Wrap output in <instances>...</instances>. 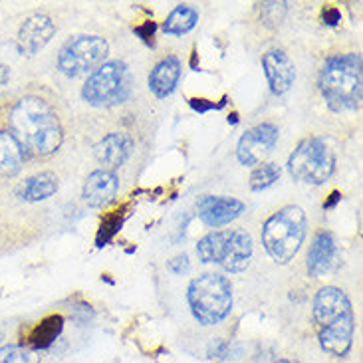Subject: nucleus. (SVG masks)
<instances>
[{"instance_id":"1","label":"nucleus","mask_w":363,"mask_h":363,"mask_svg":"<svg viewBox=\"0 0 363 363\" xmlns=\"http://www.w3.org/2000/svg\"><path fill=\"white\" fill-rule=\"evenodd\" d=\"M10 133L20 143L22 151L36 157H48L62 145L64 131L58 113L46 99L26 96L16 101L10 111Z\"/></svg>"},{"instance_id":"2","label":"nucleus","mask_w":363,"mask_h":363,"mask_svg":"<svg viewBox=\"0 0 363 363\" xmlns=\"http://www.w3.org/2000/svg\"><path fill=\"white\" fill-rule=\"evenodd\" d=\"M318 340L325 354L344 357L354 340V310L350 298L335 286H324L314 298Z\"/></svg>"},{"instance_id":"3","label":"nucleus","mask_w":363,"mask_h":363,"mask_svg":"<svg viewBox=\"0 0 363 363\" xmlns=\"http://www.w3.org/2000/svg\"><path fill=\"white\" fill-rule=\"evenodd\" d=\"M320 89L330 108L355 109L362 106L363 62L359 54H342L325 62L320 74Z\"/></svg>"},{"instance_id":"4","label":"nucleus","mask_w":363,"mask_h":363,"mask_svg":"<svg viewBox=\"0 0 363 363\" xmlns=\"http://www.w3.org/2000/svg\"><path fill=\"white\" fill-rule=\"evenodd\" d=\"M306 238V213L300 206H284L264 223L262 245L276 264L294 260Z\"/></svg>"},{"instance_id":"5","label":"nucleus","mask_w":363,"mask_h":363,"mask_svg":"<svg viewBox=\"0 0 363 363\" xmlns=\"http://www.w3.org/2000/svg\"><path fill=\"white\" fill-rule=\"evenodd\" d=\"M186 300L199 324H220L233 310V286L225 276L206 272L189 284Z\"/></svg>"},{"instance_id":"6","label":"nucleus","mask_w":363,"mask_h":363,"mask_svg":"<svg viewBox=\"0 0 363 363\" xmlns=\"http://www.w3.org/2000/svg\"><path fill=\"white\" fill-rule=\"evenodd\" d=\"M252 236L246 230H215L203 236L196 245V255L203 262H213L226 272H242L252 258Z\"/></svg>"},{"instance_id":"7","label":"nucleus","mask_w":363,"mask_h":363,"mask_svg":"<svg viewBox=\"0 0 363 363\" xmlns=\"http://www.w3.org/2000/svg\"><path fill=\"white\" fill-rule=\"evenodd\" d=\"M129 91H131V74L128 66L119 60H111L91 72V76L82 89V98L94 108H109L123 104Z\"/></svg>"},{"instance_id":"8","label":"nucleus","mask_w":363,"mask_h":363,"mask_svg":"<svg viewBox=\"0 0 363 363\" xmlns=\"http://www.w3.org/2000/svg\"><path fill=\"white\" fill-rule=\"evenodd\" d=\"M288 171L296 181L322 185L334 175L335 155L320 138H308L298 143L294 153L288 159Z\"/></svg>"},{"instance_id":"9","label":"nucleus","mask_w":363,"mask_h":363,"mask_svg":"<svg viewBox=\"0 0 363 363\" xmlns=\"http://www.w3.org/2000/svg\"><path fill=\"white\" fill-rule=\"evenodd\" d=\"M108 42L101 36H76L58 54V69L68 78H78L99 68L108 56Z\"/></svg>"},{"instance_id":"10","label":"nucleus","mask_w":363,"mask_h":363,"mask_svg":"<svg viewBox=\"0 0 363 363\" xmlns=\"http://www.w3.org/2000/svg\"><path fill=\"white\" fill-rule=\"evenodd\" d=\"M278 128L272 123H260L256 128L248 129L238 141L236 157L242 165H258L264 161L278 141Z\"/></svg>"},{"instance_id":"11","label":"nucleus","mask_w":363,"mask_h":363,"mask_svg":"<svg viewBox=\"0 0 363 363\" xmlns=\"http://www.w3.org/2000/svg\"><path fill=\"white\" fill-rule=\"evenodd\" d=\"M242 211H245V203L230 196L206 195L199 201V216L211 228H220L233 223L242 215Z\"/></svg>"},{"instance_id":"12","label":"nucleus","mask_w":363,"mask_h":363,"mask_svg":"<svg viewBox=\"0 0 363 363\" xmlns=\"http://www.w3.org/2000/svg\"><path fill=\"white\" fill-rule=\"evenodd\" d=\"M56 34V24L46 14H34L24 20L18 32V46L26 56H34Z\"/></svg>"},{"instance_id":"13","label":"nucleus","mask_w":363,"mask_h":363,"mask_svg":"<svg viewBox=\"0 0 363 363\" xmlns=\"http://www.w3.org/2000/svg\"><path fill=\"white\" fill-rule=\"evenodd\" d=\"M262 68H264L266 79L270 84V89L276 96H282L292 88L296 79V68L292 60L288 58L284 50H270L262 58Z\"/></svg>"},{"instance_id":"14","label":"nucleus","mask_w":363,"mask_h":363,"mask_svg":"<svg viewBox=\"0 0 363 363\" xmlns=\"http://www.w3.org/2000/svg\"><path fill=\"white\" fill-rule=\"evenodd\" d=\"M119 189V179L113 171L108 169H98L94 171L88 179H86V185H84V201L89 206H106L109 205L116 195H118Z\"/></svg>"},{"instance_id":"15","label":"nucleus","mask_w":363,"mask_h":363,"mask_svg":"<svg viewBox=\"0 0 363 363\" xmlns=\"http://www.w3.org/2000/svg\"><path fill=\"white\" fill-rule=\"evenodd\" d=\"M133 151V139L128 133H109L96 145V159L104 167H121Z\"/></svg>"},{"instance_id":"16","label":"nucleus","mask_w":363,"mask_h":363,"mask_svg":"<svg viewBox=\"0 0 363 363\" xmlns=\"http://www.w3.org/2000/svg\"><path fill=\"white\" fill-rule=\"evenodd\" d=\"M335 258V240L332 233L328 230H320L314 236V242L310 246L308 252V272L310 276H324L325 272H330V268L334 264Z\"/></svg>"},{"instance_id":"17","label":"nucleus","mask_w":363,"mask_h":363,"mask_svg":"<svg viewBox=\"0 0 363 363\" xmlns=\"http://www.w3.org/2000/svg\"><path fill=\"white\" fill-rule=\"evenodd\" d=\"M181 78V62L177 56H167L159 62L149 76V88L159 99L167 98L173 94Z\"/></svg>"},{"instance_id":"18","label":"nucleus","mask_w":363,"mask_h":363,"mask_svg":"<svg viewBox=\"0 0 363 363\" xmlns=\"http://www.w3.org/2000/svg\"><path fill=\"white\" fill-rule=\"evenodd\" d=\"M58 177L54 173H36L32 177L24 179L18 186H16V196L20 201L26 203H38V201H46L50 196L58 191Z\"/></svg>"},{"instance_id":"19","label":"nucleus","mask_w":363,"mask_h":363,"mask_svg":"<svg viewBox=\"0 0 363 363\" xmlns=\"http://www.w3.org/2000/svg\"><path fill=\"white\" fill-rule=\"evenodd\" d=\"M24 151L10 131H0V179L14 177L22 169Z\"/></svg>"},{"instance_id":"20","label":"nucleus","mask_w":363,"mask_h":363,"mask_svg":"<svg viewBox=\"0 0 363 363\" xmlns=\"http://www.w3.org/2000/svg\"><path fill=\"white\" fill-rule=\"evenodd\" d=\"M64 330V318L58 314H52L44 318L28 335L30 350H48L50 345L56 342V337L62 334Z\"/></svg>"},{"instance_id":"21","label":"nucleus","mask_w":363,"mask_h":363,"mask_svg":"<svg viewBox=\"0 0 363 363\" xmlns=\"http://www.w3.org/2000/svg\"><path fill=\"white\" fill-rule=\"evenodd\" d=\"M199 22V12L189 4H179L177 9L173 10L163 22V32L165 34H173V36H183L186 32L195 28Z\"/></svg>"},{"instance_id":"22","label":"nucleus","mask_w":363,"mask_h":363,"mask_svg":"<svg viewBox=\"0 0 363 363\" xmlns=\"http://www.w3.org/2000/svg\"><path fill=\"white\" fill-rule=\"evenodd\" d=\"M282 169L278 167L276 163H266V165H260L252 171L250 175V189L252 191H264L268 186H272L280 177Z\"/></svg>"},{"instance_id":"23","label":"nucleus","mask_w":363,"mask_h":363,"mask_svg":"<svg viewBox=\"0 0 363 363\" xmlns=\"http://www.w3.org/2000/svg\"><path fill=\"white\" fill-rule=\"evenodd\" d=\"M0 363H40V355L24 345H4L0 347Z\"/></svg>"},{"instance_id":"24","label":"nucleus","mask_w":363,"mask_h":363,"mask_svg":"<svg viewBox=\"0 0 363 363\" xmlns=\"http://www.w3.org/2000/svg\"><path fill=\"white\" fill-rule=\"evenodd\" d=\"M119 226H121V216H119V215L106 216V218H104V223H101V228H99L98 245L99 246L106 245L109 238H111V236L118 233Z\"/></svg>"},{"instance_id":"25","label":"nucleus","mask_w":363,"mask_h":363,"mask_svg":"<svg viewBox=\"0 0 363 363\" xmlns=\"http://www.w3.org/2000/svg\"><path fill=\"white\" fill-rule=\"evenodd\" d=\"M169 268L175 272V274H183L189 270V258L185 255L177 256V258H173V260H169Z\"/></svg>"},{"instance_id":"26","label":"nucleus","mask_w":363,"mask_h":363,"mask_svg":"<svg viewBox=\"0 0 363 363\" xmlns=\"http://www.w3.org/2000/svg\"><path fill=\"white\" fill-rule=\"evenodd\" d=\"M155 28H157L155 22H145L143 26H138L135 32H138L139 36L145 40V42H149V38H153V34H155Z\"/></svg>"},{"instance_id":"27","label":"nucleus","mask_w":363,"mask_h":363,"mask_svg":"<svg viewBox=\"0 0 363 363\" xmlns=\"http://www.w3.org/2000/svg\"><path fill=\"white\" fill-rule=\"evenodd\" d=\"M324 20H325V24L334 26V24H337V22H340V12H337V10H335V9L325 10V12H324Z\"/></svg>"},{"instance_id":"28","label":"nucleus","mask_w":363,"mask_h":363,"mask_svg":"<svg viewBox=\"0 0 363 363\" xmlns=\"http://www.w3.org/2000/svg\"><path fill=\"white\" fill-rule=\"evenodd\" d=\"M191 106L199 111H206V109L215 108L213 104H206V99H191Z\"/></svg>"},{"instance_id":"29","label":"nucleus","mask_w":363,"mask_h":363,"mask_svg":"<svg viewBox=\"0 0 363 363\" xmlns=\"http://www.w3.org/2000/svg\"><path fill=\"white\" fill-rule=\"evenodd\" d=\"M9 79H10V69L6 68V66H2V64H0V89L9 84Z\"/></svg>"},{"instance_id":"30","label":"nucleus","mask_w":363,"mask_h":363,"mask_svg":"<svg viewBox=\"0 0 363 363\" xmlns=\"http://www.w3.org/2000/svg\"><path fill=\"white\" fill-rule=\"evenodd\" d=\"M340 199H342V195H340L337 191H334V193L330 195V201H328V203H324V208H332V206H335V203H337Z\"/></svg>"},{"instance_id":"31","label":"nucleus","mask_w":363,"mask_h":363,"mask_svg":"<svg viewBox=\"0 0 363 363\" xmlns=\"http://www.w3.org/2000/svg\"><path fill=\"white\" fill-rule=\"evenodd\" d=\"M274 363H300V362H296V359H278V362Z\"/></svg>"}]
</instances>
